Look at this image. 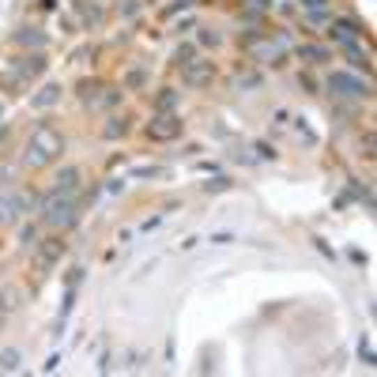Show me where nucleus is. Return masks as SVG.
<instances>
[{
	"mask_svg": "<svg viewBox=\"0 0 377 377\" xmlns=\"http://www.w3.org/2000/svg\"><path fill=\"white\" fill-rule=\"evenodd\" d=\"M328 0H302V8H309V12H317V8H325Z\"/></svg>",
	"mask_w": 377,
	"mask_h": 377,
	"instance_id": "2f4dec72",
	"label": "nucleus"
},
{
	"mask_svg": "<svg viewBox=\"0 0 377 377\" xmlns=\"http://www.w3.org/2000/svg\"><path fill=\"white\" fill-rule=\"evenodd\" d=\"M20 219V204H15V192H0V226H12Z\"/></svg>",
	"mask_w": 377,
	"mask_h": 377,
	"instance_id": "4468645a",
	"label": "nucleus"
},
{
	"mask_svg": "<svg viewBox=\"0 0 377 377\" xmlns=\"http://www.w3.org/2000/svg\"><path fill=\"white\" fill-rule=\"evenodd\" d=\"M144 84H147V72H144V68H132V72L125 76V87H128V91H140Z\"/></svg>",
	"mask_w": 377,
	"mask_h": 377,
	"instance_id": "412c9836",
	"label": "nucleus"
},
{
	"mask_svg": "<svg viewBox=\"0 0 377 377\" xmlns=\"http://www.w3.org/2000/svg\"><path fill=\"white\" fill-rule=\"evenodd\" d=\"M245 4H253V8H272V0H245Z\"/></svg>",
	"mask_w": 377,
	"mask_h": 377,
	"instance_id": "72a5a7b5",
	"label": "nucleus"
},
{
	"mask_svg": "<svg viewBox=\"0 0 377 377\" xmlns=\"http://www.w3.org/2000/svg\"><path fill=\"white\" fill-rule=\"evenodd\" d=\"M197 38H200V45H219V34L215 31H200Z\"/></svg>",
	"mask_w": 377,
	"mask_h": 377,
	"instance_id": "cd10ccee",
	"label": "nucleus"
},
{
	"mask_svg": "<svg viewBox=\"0 0 377 377\" xmlns=\"http://www.w3.org/2000/svg\"><path fill=\"white\" fill-rule=\"evenodd\" d=\"M328 91L344 95V98H370V84L358 79L355 72H332V76H328Z\"/></svg>",
	"mask_w": 377,
	"mask_h": 377,
	"instance_id": "39448f33",
	"label": "nucleus"
},
{
	"mask_svg": "<svg viewBox=\"0 0 377 377\" xmlns=\"http://www.w3.org/2000/svg\"><path fill=\"white\" fill-rule=\"evenodd\" d=\"M79 279H84V268H72L68 272V287H79Z\"/></svg>",
	"mask_w": 377,
	"mask_h": 377,
	"instance_id": "7c9ffc66",
	"label": "nucleus"
},
{
	"mask_svg": "<svg viewBox=\"0 0 377 377\" xmlns=\"http://www.w3.org/2000/svg\"><path fill=\"white\" fill-rule=\"evenodd\" d=\"M253 57L261 61V64H283L287 61V42L283 38H268V34H261V38L253 42Z\"/></svg>",
	"mask_w": 377,
	"mask_h": 377,
	"instance_id": "423d86ee",
	"label": "nucleus"
},
{
	"mask_svg": "<svg viewBox=\"0 0 377 377\" xmlns=\"http://www.w3.org/2000/svg\"><path fill=\"white\" fill-rule=\"evenodd\" d=\"M358 358H362L366 366H374V362H377V358H374V344H370V336L358 339Z\"/></svg>",
	"mask_w": 377,
	"mask_h": 377,
	"instance_id": "5701e85b",
	"label": "nucleus"
},
{
	"mask_svg": "<svg viewBox=\"0 0 377 377\" xmlns=\"http://www.w3.org/2000/svg\"><path fill=\"white\" fill-rule=\"evenodd\" d=\"M15 42H20L23 49H34V53H42L45 45H49V38H45L38 26H20V31H15Z\"/></svg>",
	"mask_w": 377,
	"mask_h": 377,
	"instance_id": "9d476101",
	"label": "nucleus"
},
{
	"mask_svg": "<svg viewBox=\"0 0 377 377\" xmlns=\"http://www.w3.org/2000/svg\"><path fill=\"white\" fill-rule=\"evenodd\" d=\"M61 151H64V136L57 132V128H49V125H38V128L31 132V140H26L23 167L42 170V167H49V162H57Z\"/></svg>",
	"mask_w": 377,
	"mask_h": 377,
	"instance_id": "f257e3e1",
	"label": "nucleus"
},
{
	"mask_svg": "<svg viewBox=\"0 0 377 377\" xmlns=\"http://www.w3.org/2000/svg\"><path fill=\"white\" fill-rule=\"evenodd\" d=\"M347 61H351V68H362V72H370V57H366V53L358 49V45H351V49H347Z\"/></svg>",
	"mask_w": 377,
	"mask_h": 377,
	"instance_id": "aec40b11",
	"label": "nucleus"
},
{
	"mask_svg": "<svg viewBox=\"0 0 377 377\" xmlns=\"http://www.w3.org/2000/svg\"><path fill=\"white\" fill-rule=\"evenodd\" d=\"M61 253H64V242H61V238H45V242H38V261H42V268H53V264L61 261Z\"/></svg>",
	"mask_w": 377,
	"mask_h": 377,
	"instance_id": "f8f14e48",
	"label": "nucleus"
},
{
	"mask_svg": "<svg viewBox=\"0 0 377 377\" xmlns=\"http://www.w3.org/2000/svg\"><path fill=\"white\" fill-rule=\"evenodd\" d=\"M20 242L26 245V249H31V245H38V231H34V226H23V234H20Z\"/></svg>",
	"mask_w": 377,
	"mask_h": 377,
	"instance_id": "bb28decb",
	"label": "nucleus"
},
{
	"mask_svg": "<svg viewBox=\"0 0 377 377\" xmlns=\"http://www.w3.org/2000/svg\"><path fill=\"white\" fill-rule=\"evenodd\" d=\"M0 121H4V102H0Z\"/></svg>",
	"mask_w": 377,
	"mask_h": 377,
	"instance_id": "f704fd0d",
	"label": "nucleus"
},
{
	"mask_svg": "<svg viewBox=\"0 0 377 377\" xmlns=\"http://www.w3.org/2000/svg\"><path fill=\"white\" fill-rule=\"evenodd\" d=\"M256 155H261V159H275V147H268V144H256Z\"/></svg>",
	"mask_w": 377,
	"mask_h": 377,
	"instance_id": "c756f323",
	"label": "nucleus"
},
{
	"mask_svg": "<svg viewBox=\"0 0 377 377\" xmlns=\"http://www.w3.org/2000/svg\"><path fill=\"white\" fill-rule=\"evenodd\" d=\"M192 4H200V0H174L170 12H178V8H192Z\"/></svg>",
	"mask_w": 377,
	"mask_h": 377,
	"instance_id": "473e14b6",
	"label": "nucleus"
},
{
	"mask_svg": "<svg viewBox=\"0 0 377 377\" xmlns=\"http://www.w3.org/2000/svg\"><path fill=\"white\" fill-rule=\"evenodd\" d=\"M98 91H102V84H98V79H84V84H79V98H84V102H91Z\"/></svg>",
	"mask_w": 377,
	"mask_h": 377,
	"instance_id": "393cba45",
	"label": "nucleus"
},
{
	"mask_svg": "<svg viewBox=\"0 0 377 377\" xmlns=\"http://www.w3.org/2000/svg\"><path fill=\"white\" fill-rule=\"evenodd\" d=\"M20 306H23V287H15V283H0V321L12 317Z\"/></svg>",
	"mask_w": 377,
	"mask_h": 377,
	"instance_id": "1a4fd4ad",
	"label": "nucleus"
},
{
	"mask_svg": "<svg viewBox=\"0 0 377 377\" xmlns=\"http://www.w3.org/2000/svg\"><path fill=\"white\" fill-rule=\"evenodd\" d=\"M23 366V355L15 347H0V374H15Z\"/></svg>",
	"mask_w": 377,
	"mask_h": 377,
	"instance_id": "f3484780",
	"label": "nucleus"
},
{
	"mask_svg": "<svg viewBox=\"0 0 377 377\" xmlns=\"http://www.w3.org/2000/svg\"><path fill=\"white\" fill-rule=\"evenodd\" d=\"M211 79H215V64H211V61L192 57L189 64H181V84H185V87H208Z\"/></svg>",
	"mask_w": 377,
	"mask_h": 377,
	"instance_id": "0eeeda50",
	"label": "nucleus"
},
{
	"mask_svg": "<svg viewBox=\"0 0 377 377\" xmlns=\"http://www.w3.org/2000/svg\"><path fill=\"white\" fill-rule=\"evenodd\" d=\"M76 8H79V20H84L87 26H102L106 15H102V8H98L95 0H91V4H87V0H76Z\"/></svg>",
	"mask_w": 377,
	"mask_h": 377,
	"instance_id": "2eb2a0df",
	"label": "nucleus"
},
{
	"mask_svg": "<svg viewBox=\"0 0 377 377\" xmlns=\"http://www.w3.org/2000/svg\"><path fill=\"white\" fill-rule=\"evenodd\" d=\"M362 31H366V26L355 23V20H336L332 26H328V34H332V38L344 45V49H351V45L362 42Z\"/></svg>",
	"mask_w": 377,
	"mask_h": 377,
	"instance_id": "6e6552de",
	"label": "nucleus"
},
{
	"mask_svg": "<svg viewBox=\"0 0 377 377\" xmlns=\"http://www.w3.org/2000/svg\"><path fill=\"white\" fill-rule=\"evenodd\" d=\"M42 223L45 226H53V231H68V226H76V219H79V204H76V197H64V192H45L42 197Z\"/></svg>",
	"mask_w": 377,
	"mask_h": 377,
	"instance_id": "f03ea898",
	"label": "nucleus"
},
{
	"mask_svg": "<svg viewBox=\"0 0 377 377\" xmlns=\"http://www.w3.org/2000/svg\"><path fill=\"white\" fill-rule=\"evenodd\" d=\"M234 87L242 91V87H261V76H256V72H238L234 76Z\"/></svg>",
	"mask_w": 377,
	"mask_h": 377,
	"instance_id": "4be33fe9",
	"label": "nucleus"
},
{
	"mask_svg": "<svg viewBox=\"0 0 377 377\" xmlns=\"http://www.w3.org/2000/svg\"><path fill=\"white\" fill-rule=\"evenodd\" d=\"M45 64H49V61H45L42 53H26V57H20L12 68L0 72V87H8V91H26V87H31L34 79L45 72Z\"/></svg>",
	"mask_w": 377,
	"mask_h": 377,
	"instance_id": "7ed1b4c3",
	"label": "nucleus"
},
{
	"mask_svg": "<svg viewBox=\"0 0 377 377\" xmlns=\"http://www.w3.org/2000/svg\"><path fill=\"white\" fill-rule=\"evenodd\" d=\"M298 57L306 64H325V61H332V53L325 45H298Z\"/></svg>",
	"mask_w": 377,
	"mask_h": 377,
	"instance_id": "dca6fc26",
	"label": "nucleus"
},
{
	"mask_svg": "<svg viewBox=\"0 0 377 377\" xmlns=\"http://www.w3.org/2000/svg\"><path fill=\"white\" fill-rule=\"evenodd\" d=\"M79 181H84V174H79V167H64L57 174V185H53V192H64V197H76Z\"/></svg>",
	"mask_w": 377,
	"mask_h": 377,
	"instance_id": "9b49d317",
	"label": "nucleus"
},
{
	"mask_svg": "<svg viewBox=\"0 0 377 377\" xmlns=\"http://www.w3.org/2000/svg\"><path fill=\"white\" fill-rule=\"evenodd\" d=\"M178 98H181V91L162 87V91H159V98H155V109H174V106H178Z\"/></svg>",
	"mask_w": 377,
	"mask_h": 377,
	"instance_id": "6ab92c4d",
	"label": "nucleus"
},
{
	"mask_svg": "<svg viewBox=\"0 0 377 377\" xmlns=\"http://www.w3.org/2000/svg\"><path fill=\"white\" fill-rule=\"evenodd\" d=\"M128 128H132V125H128V117L114 114V117H109V121L102 125V136H106V140H117V136H125Z\"/></svg>",
	"mask_w": 377,
	"mask_h": 377,
	"instance_id": "a211bd4d",
	"label": "nucleus"
},
{
	"mask_svg": "<svg viewBox=\"0 0 377 377\" xmlns=\"http://www.w3.org/2000/svg\"><path fill=\"white\" fill-rule=\"evenodd\" d=\"M181 132H185V121H181V114H174V109H159V114L147 121V136H151V140H159V144L178 140Z\"/></svg>",
	"mask_w": 377,
	"mask_h": 377,
	"instance_id": "20e7f679",
	"label": "nucleus"
},
{
	"mask_svg": "<svg viewBox=\"0 0 377 377\" xmlns=\"http://www.w3.org/2000/svg\"><path fill=\"white\" fill-rule=\"evenodd\" d=\"M234 181L231 178H223V174H219V178H211V181H204V192H226L231 189Z\"/></svg>",
	"mask_w": 377,
	"mask_h": 377,
	"instance_id": "a878e982",
	"label": "nucleus"
},
{
	"mask_svg": "<svg viewBox=\"0 0 377 377\" xmlns=\"http://www.w3.org/2000/svg\"><path fill=\"white\" fill-rule=\"evenodd\" d=\"M132 174H136V178H159L162 170L159 167H140V170H132Z\"/></svg>",
	"mask_w": 377,
	"mask_h": 377,
	"instance_id": "c85d7f7f",
	"label": "nucleus"
},
{
	"mask_svg": "<svg viewBox=\"0 0 377 377\" xmlns=\"http://www.w3.org/2000/svg\"><path fill=\"white\" fill-rule=\"evenodd\" d=\"M192 57H197V45H192V42L178 45V53H174V61H178V68H181V64H189Z\"/></svg>",
	"mask_w": 377,
	"mask_h": 377,
	"instance_id": "b1692460",
	"label": "nucleus"
},
{
	"mask_svg": "<svg viewBox=\"0 0 377 377\" xmlns=\"http://www.w3.org/2000/svg\"><path fill=\"white\" fill-rule=\"evenodd\" d=\"M61 102V84H45L42 91H34L31 95V106L34 109H49V106H57Z\"/></svg>",
	"mask_w": 377,
	"mask_h": 377,
	"instance_id": "ddd939ff",
	"label": "nucleus"
}]
</instances>
